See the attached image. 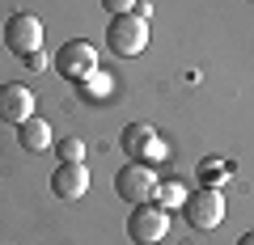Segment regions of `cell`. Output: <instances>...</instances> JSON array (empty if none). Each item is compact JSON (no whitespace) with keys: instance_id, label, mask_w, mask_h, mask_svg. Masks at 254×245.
<instances>
[{"instance_id":"1","label":"cell","mask_w":254,"mask_h":245,"mask_svg":"<svg viewBox=\"0 0 254 245\" xmlns=\"http://www.w3.org/2000/svg\"><path fill=\"white\" fill-rule=\"evenodd\" d=\"M106 47H110V55L136 59L148 47V21L140 13H119L115 21H106Z\"/></svg>"},{"instance_id":"2","label":"cell","mask_w":254,"mask_h":245,"mask_svg":"<svg viewBox=\"0 0 254 245\" xmlns=\"http://www.w3.org/2000/svg\"><path fill=\"white\" fill-rule=\"evenodd\" d=\"M170 233V211L161 207V203H136L131 207V216H127V237L136 245H157L161 237Z\"/></svg>"},{"instance_id":"3","label":"cell","mask_w":254,"mask_h":245,"mask_svg":"<svg viewBox=\"0 0 254 245\" xmlns=\"http://www.w3.org/2000/svg\"><path fill=\"white\" fill-rule=\"evenodd\" d=\"M115 195L123 203H148L157 195V173H153V165H140V161H131V165H123V169L115 173Z\"/></svg>"},{"instance_id":"4","label":"cell","mask_w":254,"mask_h":245,"mask_svg":"<svg viewBox=\"0 0 254 245\" xmlns=\"http://www.w3.org/2000/svg\"><path fill=\"white\" fill-rule=\"evenodd\" d=\"M55 72L68 76V81H85V76H93V72H98V51H93V43H85V38L60 43V51H55Z\"/></svg>"},{"instance_id":"5","label":"cell","mask_w":254,"mask_h":245,"mask_svg":"<svg viewBox=\"0 0 254 245\" xmlns=\"http://www.w3.org/2000/svg\"><path fill=\"white\" fill-rule=\"evenodd\" d=\"M182 211H187V220L195 228H216L220 220H225V195H220V186H199V191H190L187 203H182Z\"/></svg>"},{"instance_id":"6","label":"cell","mask_w":254,"mask_h":245,"mask_svg":"<svg viewBox=\"0 0 254 245\" xmlns=\"http://www.w3.org/2000/svg\"><path fill=\"white\" fill-rule=\"evenodd\" d=\"M4 47H9L17 59H30V55L43 47V21L34 13H13L4 21Z\"/></svg>"},{"instance_id":"7","label":"cell","mask_w":254,"mask_h":245,"mask_svg":"<svg viewBox=\"0 0 254 245\" xmlns=\"http://www.w3.org/2000/svg\"><path fill=\"white\" fill-rule=\"evenodd\" d=\"M123 152L136 156L140 165H153V161L165 156V144L157 140V131L148 127V123H131V127L123 131Z\"/></svg>"},{"instance_id":"8","label":"cell","mask_w":254,"mask_h":245,"mask_svg":"<svg viewBox=\"0 0 254 245\" xmlns=\"http://www.w3.org/2000/svg\"><path fill=\"white\" fill-rule=\"evenodd\" d=\"M34 114V93L26 89L21 81H13V85H0V123H26V118Z\"/></svg>"},{"instance_id":"9","label":"cell","mask_w":254,"mask_h":245,"mask_svg":"<svg viewBox=\"0 0 254 245\" xmlns=\"http://www.w3.org/2000/svg\"><path fill=\"white\" fill-rule=\"evenodd\" d=\"M85 191H89V169H85L81 161H76V165L64 161L60 169L51 173V195H55V199H81Z\"/></svg>"},{"instance_id":"10","label":"cell","mask_w":254,"mask_h":245,"mask_svg":"<svg viewBox=\"0 0 254 245\" xmlns=\"http://www.w3.org/2000/svg\"><path fill=\"white\" fill-rule=\"evenodd\" d=\"M17 144L26 148V152H47L51 148V123L38 114H30L26 123H17Z\"/></svg>"},{"instance_id":"11","label":"cell","mask_w":254,"mask_h":245,"mask_svg":"<svg viewBox=\"0 0 254 245\" xmlns=\"http://www.w3.org/2000/svg\"><path fill=\"white\" fill-rule=\"evenodd\" d=\"M76 85H81V98H85V101H106V98H110V81H106L102 72L85 76V81H76Z\"/></svg>"},{"instance_id":"12","label":"cell","mask_w":254,"mask_h":245,"mask_svg":"<svg viewBox=\"0 0 254 245\" xmlns=\"http://www.w3.org/2000/svg\"><path fill=\"white\" fill-rule=\"evenodd\" d=\"M157 195H161V207L165 203H187V182H178V178H170V182H161V186H157Z\"/></svg>"},{"instance_id":"13","label":"cell","mask_w":254,"mask_h":245,"mask_svg":"<svg viewBox=\"0 0 254 245\" xmlns=\"http://www.w3.org/2000/svg\"><path fill=\"white\" fill-rule=\"evenodd\" d=\"M60 156H64V161H68V165H76V161H81V156H85V144H81V140H76V136L60 140Z\"/></svg>"},{"instance_id":"14","label":"cell","mask_w":254,"mask_h":245,"mask_svg":"<svg viewBox=\"0 0 254 245\" xmlns=\"http://www.w3.org/2000/svg\"><path fill=\"white\" fill-rule=\"evenodd\" d=\"M102 9H106L110 17H119V13H131V9H136V0H102Z\"/></svg>"},{"instance_id":"15","label":"cell","mask_w":254,"mask_h":245,"mask_svg":"<svg viewBox=\"0 0 254 245\" xmlns=\"http://www.w3.org/2000/svg\"><path fill=\"white\" fill-rule=\"evenodd\" d=\"M237 245H254V228H250V233H242V237H237Z\"/></svg>"}]
</instances>
